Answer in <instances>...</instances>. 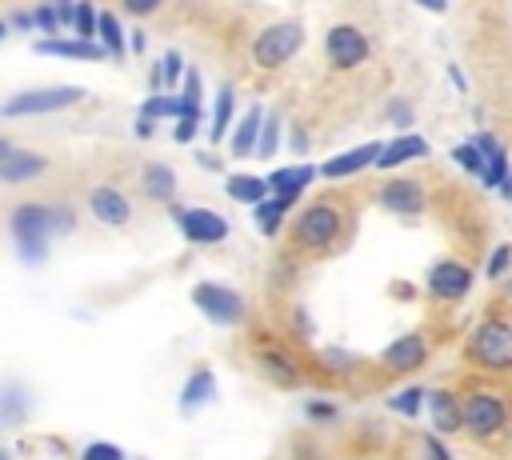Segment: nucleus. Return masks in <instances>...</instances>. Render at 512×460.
I'll list each match as a JSON object with an SVG mask.
<instances>
[{"mask_svg": "<svg viewBox=\"0 0 512 460\" xmlns=\"http://www.w3.org/2000/svg\"><path fill=\"white\" fill-rule=\"evenodd\" d=\"M160 68H164V84H176V80H184V76H188V68H184V56H180V52H164Z\"/></svg>", "mask_w": 512, "mask_h": 460, "instance_id": "a19ab883", "label": "nucleus"}, {"mask_svg": "<svg viewBox=\"0 0 512 460\" xmlns=\"http://www.w3.org/2000/svg\"><path fill=\"white\" fill-rule=\"evenodd\" d=\"M380 152H384V144H376V140L356 144V148H348V152H340V156L324 160V164H320V176H324V180H344V176H356V172H364V168H376Z\"/></svg>", "mask_w": 512, "mask_h": 460, "instance_id": "4468645a", "label": "nucleus"}, {"mask_svg": "<svg viewBox=\"0 0 512 460\" xmlns=\"http://www.w3.org/2000/svg\"><path fill=\"white\" fill-rule=\"evenodd\" d=\"M140 188H144V196H152V200H172V196H176V172H172L164 160H152V164L140 172Z\"/></svg>", "mask_w": 512, "mask_h": 460, "instance_id": "a878e982", "label": "nucleus"}, {"mask_svg": "<svg viewBox=\"0 0 512 460\" xmlns=\"http://www.w3.org/2000/svg\"><path fill=\"white\" fill-rule=\"evenodd\" d=\"M428 416H432L436 436H452L464 428V400H456L448 388H436V392H428Z\"/></svg>", "mask_w": 512, "mask_h": 460, "instance_id": "a211bd4d", "label": "nucleus"}, {"mask_svg": "<svg viewBox=\"0 0 512 460\" xmlns=\"http://www.w3.org/2000/svg\"><path fill=\"white\" fill-rule=\"evenodd\" d=\"M48 172V156L32 148H16L12 140H0V180L4 184H28Z\"/></svg>", "mask_w": 512, "mask_h": 460, "instance_id": "9b49d317", "label": "nucleus"}, {"mask_svg": "<svg viewBox=\"0 0 512 460\" xmlns=\"http://www.w3.org/2000/svg\"><path fill=\"white\" fill-rule=\"evenodd\" d=\"M256 360H260V368L272 376V384H280V388H300V368H296V360H292L288 352H280V348H256Z\"/></svg>", "mask_w": 512, "mask_h": 460, "instance_id": "393cba45", "label": "nucleus"}, {"mask_svg": "<svg viewBox=\"0 0 512 460\" xmlns=\"http://www.w3.org/2000/svg\"><path fill=\"white\" fill-rule=\"evenodd\" d=\"M292 148H296V152H304V148H308V136H304V132H300V128H296V132H292Z\"/></svg>", "mask_w": 512, "mask_h": 460, "instance_id": "09e8293b", "label": "nucleus"}, {"mask_svg": "<svg viewBox=\"0 0 512 460\" xmlns=\"http://www.w3.org/2000/svg\"><path fill=\"white\" fill-rule=\"evenodd\" d=\"M224 192H228L236 204H248V208H260L264 200H272L268 176H252V172H232V176L224 180Z\"/></svg>", "mask_w": 512, "mask_h": 460, "instance_id": "5701e85b", "label": "nucleus"}, {"mask_svg": "<svg viewBox=\"0 0 512 460\" xmlns=\"http://www.w3.org/2000/svg\"><path fill=\"white\" fill-rule=\"evenodd\" d=\"M164 116H172V120H180L184 116V104H180V96H164V92H152L148 100H144V108H140V120H164Z\"/></svg>", "mask_w": 512, "mask_h": 460, "instance_id": "c756f323", "label": "nucleus"}, {"mask_svg": "<svg viewBox=\"0 0 512 460\" xmlns=\"http://www.w3.org/2000/svg\"><path fill=\"white\" fill-rule=\"evenodd\" d=\"M452 160L468 172V176H476L480 184H484V176H488V164H484V156H480V148L472 144V140H464V144H456L452 148Z\"/></svg>", "mask_w": 512, "mask_h": 460, "instance_id": "2f4dec72", "label": "nucleus"}, {"mask_svg": "<svg viewBox=\"0 0 512 460\" xmlns=\"http://www.w3.org/2000/svg\"><path fill=\"white\" fill-rule=\"evenodd\" d=\"M368 56H372V40H368V32H364L360 24L340 20V24H332V28L324 32V60H328V68L352 72V68H360Z\"/></svg>", "mask_w": 512, "mask_h": 460, "instance_id": "423d86ee", "label": "nucleus"}, {"mask_svg": "<svg viewBox=\"0 0 512 460\" xmlns=\"http://www.w3.org/2000/svg\"><path fill=\"white\" fill-rule=\"evenodd\" d=\"M88 208H92V216H96L100 224H108V228H124V224L132 220V204H128V196H124L116 184H96V188L88 192Z\"/></svg>", "mask_w": 512, "mask_h": 460, "instance_id": "2eb2a0df", "label": "nucleus"}, {"mask_svg": "<svg viewBox=\"0 0 512 460\" xmlns=\"http://www.w3.org/2000/svg\"><path fill=\"white\" fill-rule=\"evenodd\" d=\"M504 292H508V300H512V276H508V288H504Z\"/></svg>", "mask_w": 512, "mask_h": 460, "instance_id": "3c124183", "label": "nucleus"}, {"mask_svg": "<svg viewBox=\"0 0 512 460\" xmlns=\"http://www.w3.org/2000/svg\"><path fill=\"white\" fill-rule=\"evenodd\" d=\"M424 448H428V456H432V460H452V456H448V448H444V440H440L436 432H428V436H424Z\"/></svg>", "mask_w": 512, "mask_h": 460, "instance_id": "a18cd8bd", "label": "nucleus"}, {"mask_svg": "<svg viewBox=\"0 0 512 460\" xmlns=\"http://www.w3.org/2000/svg\"><path fill=\"white\" fill-rule=\"evenodd\" d=\"M384 116L392 120V128H412V108H408V100H388V108H384Z\"/></svg>", "mask_w": 512, "mask_h": 460, "instance_id": "79ce46f5", "label": "nucleus"}, {"mask_svg": "<svg viewBox=\"0 0 512 460\" xmlns=\"http://www.w3.org/2000/svg\"><path fill=\"white\" fill-rule=\"evenodd\" d=\"M380 364H384L388 372H396V376L416 372V368L428 364V340H424L420 332H404V336H396L392 344H384Z\"/></svg>", "mask_w": 512, "mask_h": 460, "instance_id": "ddd939ff", "label": "nucleus"}, {"mask_svg": "<svg viewBox=\"0 0 512 460\" xmlns=\"http://www.w3.org/2000/svg\"><path fill=\"white\" fill-rule=\"evenodd\" d=\"M96 40L104 44V52H108L112 60H120V56L128 52V40H124V28H120V20H116V12H108V8H100V28H96Z\"/></svg>", "mask_w": 512, "mask_h": 460, "instance_id": "cd10ccee", "label": "nucleus"}, {"mask_svg": "<svg viewBox=\"0 0 512 460\" xmlns=\"http://www.w3.org/2000/svg\"><path fill=\"white\" fill-rule=\"evenodd\" d=\"M264 120H268V112L260 108V104H252L244 116H240V124L232 128V140H228V148H232V156H256V144H260V132H264Z\"/></svg>", "mask_w": 512, "mask_h": 460, "instance_id": "412c9836", "label": "nucleus"}, {"mask_svg": "<svg viewBox=\"0 0 512 460\" xmlns=\"http://www.w3.org/2000/svg\"><path fill=\"white\" fill-rule=\"evenodd\" d=\"M24 404H28V396L20 392V384H8L4 388V408H0V416H4L8 428H16L24 420Z\"/></svg>", "mask_w": 512, "mask_h": 460, "instance_id": "72a5a7b5", "label": "nucleus"}, {"mask_svg": "<svg viewBox=\"0 0 512 460\" xmlns=\"http://www.w3.org/2000/svg\"><path fill=\"white\" fill-rule=\"evenodd\" d=\"M316 176H320V168H312V164H288V168H276V172L268 176V188H272V196H276L284 208H292V204L300 200V192H304Z\"/></svg>", "mask_w": 512, "mask_h": 460, "instance_id": "f3484780", "label": "nucleus"}, {"mask_svg": "<svg viewBox=\"0 0 512 460\" xmlns=\"http://www.w3.org/2000/svg\"><path fill=\"white\" fill-rule=\"evenodd\" d=\"M40 56H60V60H108L100 40H80V36H56V40H36Z\"/></svg>", "mask_w": 512, "mask_h": 460, "instance_id": "aec40b11", "label": "nucleus"}, {"mask_svg": "<svg viewBox=\"0 0 512 460\" xmlns=\"http://www.w3.org/2000/svg\"><path fill=\"white\" fill-rule=\"evenodd\" d=\"M152 128H156L152 120H136V136H140V140H148V136H152Z\"/></svg>", "mask_w": 512, "mask_h": 460, "instance_id": "de8ad7c7", "label": "nucleus"}, {"mask_svg": "<svg viewBox=\"0 0 512 460\" xmlns=\"http://www.w3.org/2000/svg\"><path fill=\"white\" fill-rule=\"evenodd\" d=\"M464 356L488 372H508L512 368V324L500 320V316H488L484 324L472 328L468 344H464Z\"/></svg>", "mask_w": 512, "mask_h": 460, "instance_id": "20e7f679", "label": "nucleus"}, {"mask_svg": "<svg viewBox=\"0 0 512 460\" xmlns=\"http://www.w3.org/2000/svg\"><path fill=\"white\" fill-rule=\"evenodd\" d=\"M304 416H308L312 424H332V420L340 416V408H336L332 400H320V396H312V400L304 404Z\"/></svg>", "mask_w": 512, "mask_h": 460, "instance_id": "58836bf2", "label": "nucleus"}, {"mask_svg": "<svg viewBox=\"0 0 512 460\" xmlns=\"http://www.w3.org/2000/svg\"><path fill=\"white\" fill-rule=\"evenodd\" d=\"M508 268H512V244H496L492 256H488V264H484V276L488 280H500Z\"/></svg>", "mask_w": 512, "mask_h": 460, "instance_id": "4c0bfd02", "label": "nucleus"}, {"mask_svg": "<svg viewBox=\"0 0 512 460\" xmlns=\"http://www.w3.org/2000/svg\"><path fill=\"white\" fill-rule=\"evenodd\" d=\"M508 424V404L496 392H468L464 396V432L472 440H492Z\"/></svg>", "mask_w": 512, "mask_h": 460, "instance_id": "6e6552de", "label": "nucleus"}, {"mask_svg": "<svg viewBox=\"0 0 512 460\" xmlns=\"http://www.w3.org/2000/svg\"><path fill=\"white\" fill-rule=\"evenodd\" d=\"M8 232H12L16 248H20V256H24L28 264H40V260L48 256V240L56 236L52 208H48V204H32V200L16 204V208L8 212Z\"/></svg>", "mask_w": 512, "mask_h": 460, "instance_id": "f257e3e1", "label": "nucleus"}, {"mask_svg": "<svg viewBox=\"0 0 512 460\" xmlns=\"http://www.w3.org/2000/svg\"><path fill=\"white\" fill-rule=\"evenodd\" d=\"M424 404H428V388L424 384H408V388H400V392L388 396V408L396 416H404V420H416L424 412Z\"/></svg>", "mask_w": 512, "mask_h": 460, "instance_id": "c85d7f7f", "label": "nucleus"}, {"mask_svg": "<svg viewBox=\"0 0 512 460\" xmlns=\"http://www.w3.org/2000/svg\"><path fill=\"white\" fill-rule=\"evenodd\" d=\"M472 144L480 148V156H484V164H488L484 188H504V180L512 176V172H508V148H504L492 132H476V136H472Z\"/></svg>", "mask_w": 512, "mask_h": 460, "instance_id": "4be33fe9", "label": "nucleus"}, {"mask_svg": "<svg viewBox=\"0 0 512 460\" xmlns=\"http://www.w3.org/2000/svg\"><path fill=\"white\" fill-rule=\"evenodd\" d=\"M276 148H280V116H276V112H268L264 132H260V144H256V160H272V156H276Z\"/></svg>", "mask_w": 512, "mask_h": 460, "instance_id": "473e14b6", "label": "nucleus"}, {"mask_svg": "<svg viewBox=\"0 0 512 460\" xmlns=\"http://www.w3.org/2000/svg\"><path fill=\"white\" fill-rule=\"evenodd\" d=\"M500 196H504V200H512V176L504 180V188H500Z\"/></svg>", "mask_w": 512, "mask_h": 460, "instance_id": "8fccbe9b", "label": "nucleus"}, {"mask_svg": "<svg viewBox=\"0 0 512 460\" xmlns=\"http://www.w3.org/2000/svg\"><path fill=\"white\" fill-rule=\"evenodd\" d=\"M172 216H176L180 236H184L188 244H220V240H228V232H232L228 216H220V212H212V208H176Z\"/></svg>", "mask_w": 512, "mask_h": 460, "instance_id": "9d476101", "label": "nucleus"}, {"mask_svg": "<svg viewBox=\"0 0 512 460\" xmlns=\"http://www.w3.org/2000/svg\"><path fill=\"white\" fill-rule=\"evenodd\" d=\"M192 304L212 320V324H240L244 316H248V304H244V296L236 292V288H228V284H216V280H200V284H192Z\"/></svg>", "mask_w": 512, "mask_h": 460, "instance_id": "0eeeda50", "label": "nucleus"}, {"mask_svg": "<svg viewBox=\"0 0 512 460\" xmlns=\"http://www.w3.org/2000/svg\"><path fill=\"white\" fill-rule=\"evenodd\" d=\"M424 292L432 300H440V304H456V300H464L472 292V268L464 260H456V256H444V260H436L428 268Z\"/></svg>", "mask_w": 512, "mask_h": 460, "instance_id": "1a4fd4ad", "label": "nucleus"}, {"mask_svg": "<svg viewBox=\"0 0 512 460\" xmlns=\"http://www.w3.org/2000/svg\"><path fill=\"white\" fill-rule=\"evenodd\" d=\"M304 48V24L300 20H272L256 32L252 40V64L264 68V72H276L284 68L296 52Z\"/></svg>", "mask_w": 512, "mask_h": 460, "instance_id": "7ed1b4c3", "label": "nucleus"}, {"mask_svg": "<svg viewBox=\"0 0 512 460\" xmlns=\"http://www.w3.org/2000/svg\"><path fill=\"white\" fill-rule=\"evenodd\" d=\"M340 232H344V212H340L336 204H328V200L304 204V208L296 212V220H292V240H296L300 248H308V252L332 248V244L340 240Z\"/></svg>", "mask_w": 512, "mask_h": 460, "instance_id": "f03ea898", "label": "nucleus"}, {"mask_svg": "<svg viewBox=\"0 0 512 460\" xmlns=\"http://www.w3.org/2000/svg\"><path fill=\"white\" fill-rule=\"evenodd\" d=\"M320 364L328 372H348V368H356V356L344 352V348H320Z\"/></svg>", "mask_w": 512, "mask_h": 460, "instance_id": "ea45409f", "label": "nucleus"}, {"mask_svg": "<svg viewBox=\"0 0 512 460\" xmlns=\"http://www.w3.org/2000/svg\"><path fill=\"white\" fill-rule=\"evenodd\" d=\"M212 400H216V376H212V368L188 372V380L180 388V412H196V408H204Z\"/></svg>", "mask_w": 512, "mask_h": 460, "instance_id": "b1692460", "label": "nucleus"}, {"mask_svg": "<svg viewBox=\"0 0 512 460\" xmlns=\"http://www.w3.org/2000/svg\"><path fill=\"white\" fill-rule=\"evenodd\" d=\"M428 152H432V148H428V140H424L420 132H400V136H392V140L384 144L376 168H380V172H392V168H400V164H408V160H424Z\"/></svg>", "mask_w": 512, "mask_h": 460, "instance_id": "6ab92c4d", "label": "nucleus"}, {"mask_svg": "<svg viewBox=\"0 0 512 460\" xmlns=\"http://www.w3.org/2000/svg\"><path fill=\"white\" fill-rule=\"evenodd\" d=\"M284 216H288V208L272 196V200H264L260 208H252V224L260 228V236H276L280 232V224H284Z\"/></svg>", "mask_w": 512, "mask_h": 460, "instance_id": "7c9ffc66", "label": "nucleus"}, {"mask_svg": "<svg viewBox=\"0 0 512 460\" xmlns=\"http://www.w3.org/2000/svg\"><path fill=\"white\" fill-rule=\"evenodd\" d=\"M76 8H80V4H72V0H56V16H60V28H64V32L76 28Z\"/></svg>", "mask_w": 512, "mask_h": 460, "instance_id": "37998d69", "label": "nucleus"}, {"mask_svg": "<svg viewBox=\"0 0 512 460\" xmlns=\"http://www.w3.org/2000/svg\"><path fill=\"white\" fill-rule=\"evenodd\" d=\"M96 28H100V12H96L92 4H80V8H76V28H72V36L96 40Z\"/></svg>", "mask_w": 512, "mask_h": 460, "instance_id": "c9c22d12", "label": "nucleus"}, {"mask_svg": "<svg viewBox=\"0 0 512 460\" xmlns=\"http://www.w3.org/2000/svg\"><path fill=\"white\" fill-rule=\"evenodd\" d=\"M52 224H56V232H72L76 228V212L72 208H52Z\"/></svg>", "mask_w": 512, "mask_h": 460, "instance_id": "c03bdc74", "label": "nucleus"}, {"mask_svg": "<svg viewBox=\"0 0 512 460\" xmlns=\"http://www.w3.org/2000/svg\"><path fill=\"white\" fill-rule=\"evenodd\" d=\"M32 16H36V32H44V40H56L64 32L60 28V16H56V4H36Z\"/></svg>", "mask_w": 512, "mask_h": 460, "instance_id": "f704fd0d", "label": "nucleus"}, {"mask_svg": "<svg viewBox=\"0 0 512 460\" xmlns=\"http://www.w3.org/2000/svg\"><path fill=\"white\" fill-rule=\"evenodd\" d=\"M180 104H184V116L176 120V144H192V136L200 132V116H204V100H200V72L188 68L184 76V92H180Z\"/></svg>", "mask_w": 512, "mask_h": 460, "instance_id": "dca6fc26", "label": "nucleus"}, {"mask_svg": "<svg viewBox=\"0 0 512 460\" xmlns=\"http://www.w3.org/2000/svg\"><path fill=\"white\" fill-rule=\"evenodd\" d=\"M80 460H128V456H124V448L112 444V440H92V444L80 448Z\"/></svg>", "mask_w": 512, "mask_h": 460, "instance_id": "e433bc0d", "label": "nucleus"}, {"mask_svg": "<svg viewBox=\"0 0 512 460\" xmlns=\"http://www.w3.org/2000/svg\"><path fill=\"white\" fill-rule=\"evenodd\" d=\"M156 8H160L156 0H148V4H128V12H132V16H148V12H156Z\"/></svg>", "mask_w": 512, "mask_h": 460, "instance_id": "49530a36", "label": "nucleus"}, {"mask_svg": "<svg viewBox=\"0 0 512 460\" xmlns=\"http://www.w3.org/2000/svg\"><path fill=\"white\" fill-rule=\"evenodd\" d=\"M376 204L392 216H420L424 212V184L420 180H408V176H396V180H384L376 188Z\"/></svg>", "mask_w": 512, "mask_h": 460, "instance_id": "f8f14e48", "label": "nucleus"}, {"mask_svg": "<svg viewBox=\"0 0 512 460\" xmlns=\"http://www.w3.org/2000/svg\"><path fill=\"white\" fill-rule=\"evenodd\" d=\"M84 100L80 84H44V88H28L4 100V120H20V116H44V112H60Z\"/></svg>", "mask_w": 512, "mask_h": 460, "instance_id": "39448f33", "label": "nucleus"}, {"mask_svg": "<svg viewBox=\"0 0 512 460\" xmlns=\"http://www.w3.org/2000/svg\"><path fill=\"white\" fill-rule=\"evenodd\" d=\"M232 112H236V92H232V84H220L216 104H212V124H208L212 144H224V132H232Z\"/></svg>", "mask_w": 512, "mask_h": 460, "instance_id": "bb28decb", "label": "nucleus"}]
</instances>
